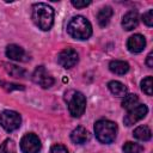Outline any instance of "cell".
Returning <instances> with one entry per match:
<instances>
[{
    "label": "cell",
    "mask_w": 153,
    "mask_h": 153,
    "mask_svg": "<svg viewBox=\"0 0 153 153\" xmlns=\"http://www.w3.org/2000/svg\"><path fill=\"white\" fill-rule=\"evenodd\" d=\"M32 20L43 31L51 29L54 23V10L51 6L38 2L32 6Z\"/></svg>",
    "instance_id": "cell-1"
},
{
    "label": "cell",
    "mask_w": 153,
    "mask_h": 153,
    "mask_svg": "<svg viewBox=\"0 0 153 153\" xmlns=\"http://www.w3.org/2000/svg\"><path fill=\"white\" fill-rule=\"evenodd\" d=\"M67 31L75 39H87L92 35V25L85 17L75 16L69 20Z\"/></svg>",
    "instance_id": "cell-2"
},
{
    "label": "cell",
    "mask_w": 153,
    "mask_h": 153,
    "mask_svg": "<svg viewBox=\"0 0 153 153\" xmlns=\"http://www.w3.org/2000/svg\"><path fill=\"white\" fill-rule=\"evenodd\" d=\"M94 134L99 142L111 143L116 139L117 126L109 120H99L94 123Z\"/></svg>",
    "instance_id": "cell-3"
},
{
    "label": "cell",
    "mask_w": 153,
    "mask_h": 153,
    "mask_svg": "<svg viewBox=\"0 0 153 153\" xmlns=\"http://www.w3.org/2000/svg\"><path fill=\"white\" fill-rule=\"evenodd\" d=\"M22 117L13 110H5L0 114V124L6 131H13L20 127Z\"/></svg>",
    "instance_id": "cell-4"
},
{
    "label": "cell",
    "mask_w": 153,
    "mask_h": 153,
    "mask_svg": "<svg viewBox=\"0 0 153 153\" xmlns=\"http://www.w3.org/2000/svg\"><path fill=\"white\" fill-rule=\"evenodd\" d=\"M86 108V98L81 92H73V96L68 100V110L73 117H80Z\"/></svg>",
    "instance_id": "cell-5"
},
{
    "label": "cell",
    "mask_w": 153,
    "mask_h": 153,
    "mask_svg": "<svg viewBox=\"0 0 153 153\" xmlns=\"http://www.w3.org/2000/svg\"><path fill=\"white\" fill-rule=\"evenodd\" d=\"M20 149L23 153H38L41 149V140L36 134L27 133L20 140Z\"/></svg>",
    "instance_id": "cell-6"
},
{
    "label": "cell",
    "mask_w": 153,
    "mask_h": 153,
    "mask_svg": "<svg viewBox=\"0 0 153 153\" xmlns=\"http://www.w3.org/2000/svg\"><path fill=\"white\" fill-rule=\"evenodd\" d=\"M32 80H33L35 84L39 85V86L43 87V88H49V87H51V86L54 85V82H55L54 78L47 72V69H45L43 66H38V67L35 69V72H33V74H32Z\"/></svg>",
    "instance_id": "cell-7"
},
{
    "label": "cell",
    "mask_w": 153,
    "mask_h": 153,
    "mask_svg": "<svg viewBox=\"0 0 153 153\" xmlns=\"http://www.w3.org/2000/svg\"><path fill=\"white\" fill-rule=\"evenodd\" d=\"M79 61V55L73 48H66L57 55V62L63 68H72Z\"/></svg>",
    "instance_id": "cell-8"
},
{
    "label": "cell",
    "mask_w": 153,
    "mask_h": 153,
    "mask_svg": "<svg viewBox=\"0 0 153 153\" xmlns=\"http://www.w3.org/2000/svg\"><path fill=\"white\" fill-rule=\"evenodd\" d=\"M147 112H148V109L145 104H137L135 108L128 110V114L123 118V122L126 126H133L137 121L142 120L147 115Z\"/></svg>",
    "instance_id": "cell-9"
},
{
    "label": "cell",
    "mask_w": 153,
    "mask_h": 153,
    "mask_svg": "<svg viewBox=\"0 0 153 153\" xmlns=\"http://www.w3.org/2000/svg\"><path fill=\"white\" fill-rule=\"evenodd\" d=\"M145 47H146V39L140 33H135V35L130 36L127 42V48L130 53H135V54L140 53L145 49Z\"/></svg>",
    "instance_id": "cell-10"
},
{
    "label": "cell",
    "mask_w": 153,
    "mask_h": 153,
    "mask_svg": "<svg viewBox=\"0 0 153 153\" xmlns=\"http://www.w3.org/2000/svg\"><path fill=\"white\" fill-rule=\"evenodd\" d=\"M6 56L11 60H14V61H26V54H25V50L17 45V44H10L7 45L6 48Z\"/></svg>",
    "instance_id": "cell-11"
},
{
    "label": "cell",
    "mask_w": 153,
    "mask_h": 153,
    "mask_svg": "<svg viewBox=\"0 0 153 153\" xmlns=\"http://www.w3.org/2000/svg\"><path fill=\"white\" fill-rule=\"evenodd\" d=\"M139 24V13L136 11H129L123 16L122 19V26L124 30L130 31L135 29Z\"/></svg>",
    "instance_id": "cell-12"
},
{
    "label": "cell",
    "mask_w": 153,
    "mask_h": 153,
    "mask_svg": "<svg viewBox=\"0 0 153 153\" xmlns=\"http://www.w3.org/2000/svg\"><path fill=\"white\" fill-rule=\"evenodd\" d=\"M88 131L84 127H76L71 133V140L76 145H82L88 140Z\"/></svg>",
    "instance_id": "cell-13"
},
{
    "label": "cell",
    "mask_w": 153,
    "mask_h": 153,
    "mask_svg": "<svg viewBox=\"0 0 153 153\" xmlns=\"http://www.w3.org/2000/svg\"><path fill=\"white\" fill-rule=\"evenodd\" d=\"M112 14H114V11H112V8H111L110 6H104V7H102V8L98 11V13H97V22H98V24H99L102 27L106 26V25L109 24L110 19H111Z\"/></svg>",
    "instance_id": "cell-14"
},
{
    "label": "cell",
    "mask_w": 153,
    "mask_h": 153,
    "mask_svg": "<svg viewBox=\"0 0 153 153\" xmlns=\"http://www.w3.org/2000/svg\"><path fill=\"white\" fill-rule=\"evenodd\" d=\"M109 69L118 75H123L129 71V65L126 61H121V60H114L109 63Z\"/></svg>",
    "instance_id": "cell-15"
},
{
    "label": "cell",
    "mask_w": 153,
    "mask_h": 153,
    "mask_svg": "<svg viewBox=\"0 0 153 153\" xmlns=\"http://www.w3.org/2000/svg\"><path fill=\"white\" fill-rule=\"evenodd\" d=\"M108 87H109L110 92H111L112 94H115L116 97H124V96L127 94V87H126L122 82H120V81H117V80L110 81V82L108 84Z\"/></svg>",
    "instance_id": "cell-16"
},
{
    "label": "cell",
    "mask_w": 153,
    "mask_h": 153,
    "mask_svg": "<svg viewBox=\"0 0 153 153\" xmlns=\"http://www.w3.org/2000/svg\"><path fill=\"white\" fill-rule=\"evenodd\" d=\"M133 135L140 141H148L152 136V131L147 126H140L134 130Z\"/></svg>",
    "instance_id": "cell-17"
},
{
    "label": "cell",
    "mask_w": 153,
    "mask_h": 153,
    "mask_svg": "<svg viewBox=\"0 0 153 153\" xmlns=\"http://www.w3.org/2000/svg\"><path fill=\"white\" fill-rule=\"evenodd\" d=\"M139 104V97L136 94H126L123 97V100H122V106L127 110H130L133 108H135L136 105Z\"/></svg>",
    "instance_id": "cell-18"
},
{
    "label": "cell",
    "mask_w": 153,
    "mask_h": 153,
    "mask_svg": "<svg viewBox=\"0 0 153 153\" xmlns=\"http://www.w3.org/2000/svg\"><path fill=\"white\" fill-rule=\"evenodd\" d=\"M6 67V72L10 74V75H12V76H14V78H24V75H25V71L23 69V68H20V67H18V66H16V65H8V63H6L5 65Z\"/></svg>",
    "instance_id": "cell-19"
},
{
    "label": "cell",
    "mask_w": 153,
    "mask_h": 153,
    "mask_svg": "<svg viewBox=\"0 0 153 153\" xmlns=\"http://www.w3.org/2000/svg\"><path fill=\"white\" fill-rule=\"evenodd\" d=\"M142 146L135 142H126L123 145V153H141L142 152Z\"/></svg>",
    "instance_id": "cell-20"
},
{
    "label": "cell",
    "mask_w": 153,
    "mask_h": 153,
    "mask_svg": "<svg viewBox=\"0 0 153 153\" xmlns=\"http://www.w3.org/2000/svg\"><path fill=\"white\" fill-rule=\"evenodd\" d=\"M0 153H16V143L11 139H6L0 145Z\"/></svg>",
    "instance_id": "cell-21"
},
{
    "label": "cell",
    "mask_w": 153,
    "mask_h": 153,
    "mask_svg": "<svg viewBox=\"0 0 153 153\" xmlns=\"http://www.w3.org/2000/svg\"><path fill=\"white\" fill-rule=\"evenodd\" d=\"M152 76H146L145 79H142L141 81V90L147 94V96H152Z\"/></svg>",
    "instance_id": "cell-22"
},
{
    "label": "cell",
    "mask_w": 153,
    "mask_h": 153,
    "mask_svg": "<svg viewBox=\"0 0 153 153\" xmlns=\"http://www.w3.org/2000/svg\"><path fill=\"white\" fill-rule=\"evenodd\" d=\"M142 20L147 26H152L153 25V10H148L146 13H143L142 16Z\"/></svg>",
    "instance_id": "cell-23"
},
{
    "label": "cell",
    "mask_w": 153,
    "mask_h": 153,
    "mask_svg": "<svg viewBox=\"0 0 153 153\" xmlns=\"http://www.w3.org/2000/svg\"><path fill=\"white\" fill-rule=\"evenodd\" d=\"M90 4H91L90 0H87V1L86 0H72V5L76 8H84V7L88 6Z\"/></svg>",
    "instance_id": "cell-24"
},
{
    "label": "cell",
    "mask_w": 153,
    "mask_h": 153,
    "mask_svg": "<svg viewBox=\"0 0 153 153\" xmlns=\"http://www.w3.org/2000/svg\"><path fill=\"white\" fill-rule=\"evenodd\" d=\"M50 153H69L68 149L62 145H54L50 149Z\"/></svg>",
    "instance_id": "cell-25"
},
{
    "label": "cell",
    "mask_w": 153,
    "mask_h": 153,
    "mask_svg": "<svg viewBox=\"0 0 153 153\" xmlns=\"http://www.w3.org/2000/svg\"><path fill=\"white\" fill-rule=\"evenodd\" d=\"M146 63H147V66H148L149 68H152V67H153V53H149V54L147 55Z\"/></svg>",
    "instance_id": "cell-26"
}]
</instances>
